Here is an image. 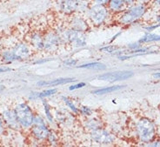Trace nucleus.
I'll return each mask as SVG.
<instances>
[{
	"label": "nucleus",
	"mask_w": 160,
	"mask_h": 147,
	"mask_svg": "<svg viewBox=\"0 0 160 147\" xmlns=\"http://www.w3.org/2000/svg\"><path fill=\"white\" fill-rule=\"evenodd\" d=\"M146 12L145 4H134L130 5V7L125 9L124 12H121L118 22L122 24H130L136 22L137 20L141 18Z\"/></svg>",
	"instance_id": "f257e3e1"
},
{
	"label": "nucleus",
	"mask_w": 160,
	"mask_h": 147,
	"mask_svg": "<svg viewBox=\"0 0 160 147\" xmlns=\"http://www.w3.org/2000/svg\"><path fill=\"white\" fill-rule=\"evenodd\" d=\"M88 18L94 25H101L108 18L110 11L106 5L93 4L88 9Z\"/></svg>",
	"instance_id": "f03ea898"
},
{
	"label": "nucleus",
	"mask_w": 160,
	"mask_h": 147,
	"mask_svg": "<svg viewBox=\"0 0 160 147\" xmlns=\"http://www.w3.org/2000/svg\"><path fill=\"white\" fill-rule=\"evenodd\" d=\"M137 134L140 140L144 143L152 142L156 134L155 126L151 120L142 119L137 124Z\"/></svg>",
	"instance_id": "7ed1b4c3"
},
{
	"label": "nucleus",
	"mask_w": 160,
	"mask_h": 147,
	"mask_svg": "<svg viewBox=\"0 0 160 147\" xmlns=\"http://www.w3.org/2000/svg\"><path fill=\"white\" fill-rule=\"evenodd\" d=\"M15 114H16L18 121L21 126L24 128H28L33 124L34 116L32 113L31 108L26 104H19L15 108Z\"/></svg>",
	"instance_id": "20e7f679"
},
{
	"label": "nucleus",
	"mask_w": 160,
	"mask_h": 147,
	"mask_svg": "<svg viewBox=\"0 0 160 147\" xmlns=\"http://www.w3.org/2000/svg\"><path fill=\"white\" fill-rule=\"evenodd\" d=\"M132 76H133V73L132 72H114L98 76L97 79L99 80H104V81L114 82V81L127 79L132 78Z\"/></svg>",
	"instance_id": "39448f33"
},
{
	"label": "nucleus",
	"mask_w": 160,
	"mask_h": 147,
	"mask_svg": "<svg viewBox=\"0 0 160 147\" xmlns=\"http://www.w3.org/2000/svg\"><path fill=\"white\" fill-rule=\"evenodd\" d=\"M33 123L35 124V126L32 128V131L33 136L38 140H43V139H46L49 136V131L43 122V120L39 118V121H38V118L34 117Z\"/></svg>",
	"instance_id": "423d86ee"
},
{
	"label": "nucleus",
	"mask_w": 160,
	"mask_h": 147,
	"mask_svg": "<svg viewBox=\"0 0 160 147\" xmlns=\"http://www.w3.org/2000/svg\"><path fill=\"white\" fill-rule=\"evenodd\" d=\"M58 6L60 12L67 15H71L78 12L79 8V0H58Z\"/></svg>",
	"instance_id": "0eeeda50"
},
{
	"label": "nucleus",
	"mask_w": 160,
	"mask_h": 147,
	"mask_svg": "<svg viewBox=\"0 0 160 147\" xmlns=\"http://www.w3.org/2000/svg\"><path fill=\"white\" fill-rule=\"evenodd\" d=\"M65 36L68 38L69 41L73 44L74 46H84L86 44L85 41V36H84V32H80V31H77L74 29H71L67 32H65Z\"/></svg>",
	"instance_id": "6e6552de"
},
{
	"label": "nucleus",
	"mask_w": 160,
	"mask_h": 147,
	"mask_svg": "<svg viewBox=\"0 0 160 147\" xmlns=\"http://www.w3.org/2000/svg\"><path fill=\"white\" fill-rule=\"evenodd\" d=\"M93 139L100 144H110L113 141L112 137L108 133V131L102 130V129H97L94 130L92 133Z\"/></svg>",
	"instance_id": "1a4fd4ad"
},
{
	"label": "nucleus",
	"mask_w": 160,
	"mask_h": 147,
	"mask_svg": "<svg viewBox=\"0 0 160 147\" xmlns=\"http://www.w3.org/2000/svg\"><path fill=\"white\" fill-rule=\"evenodd\" d=\"M70 24L72 26V29H74V30H77V31L84 32L86 30H88V23L82 17H72L71 22H70Z\"/></svg>",
	"instance_id": "9d476101"
},
{
	"label": "nucleus",
	"mask_w": 160,
	"mask_h": 147,
	"mask_svg": "<svg viewBox=\"0 0 160 147\" xmlns=\"http://www.w3.org/2000/svg\"><path fill=\"white\" fill-rule=\"evenodd\" d=\"M107 8L112 13H121L125 10L126 4L124 0H109Z\"/></svg>",
	"instance_id": "9b49d317"
},
{
	"label": "nucleus",
	"mask_w": 160,
	"mask_h": 147,
	"mask_svg": "<svg viewBox=\"0 0 160 147\" xmlns=\"http://www.w3.org/2000/svg\"><path fill=\"white\" fill-rule=\"evenodd\" d=\"M17 59H25L30 56V50L29 48L24 44H17L16 47L12 51Z\"/></svg>",
	"instance_id": "f8f14e48"
},
{
	"label": "nucleus",
	"mask_w": 160,
	"mask_h": 147,
	"mask_svg": "<svg viewBox=\"0 0 160 147\" xmlns=\"http://www.w3.org/2000/svg\"><path fill=\"white\" fill-rule=\"evenodd\" d=\"M3 118H4V120L12 128H17L18 127L19 125V123L18 121V119H17L16 114H15V111H11V110H6L3 112Z\"/></svg>",
	"instance_id": "ddd939ff"
},
{
	"label": "nucleus",
	"mask_w": 160,
	"mask_h": 147,
	"mask_svg": "<svg viewBox=\"0 0 160 147\" xmlns=\"http://www.w3.org/2000/svg\"><path fill=\"white\" fill-rule=\"evenodd\" d=\"M74 79H58L52 80L49 82H45V81H41L37 84L38 85L40 86H44V85H52V86H56V85H59V84H68L71 82H73Z\"/></svg>",
	"instance_id": "4468645a"
},
{
	"label": "nucleus",
	"mask_w": 160,
	"mask_h": 147,
	"mask_svg": "<svg viewBox=\"0 0 160 147\" xmlns=\"http://www.w3.org/2000/svg\"><path fill=\"white\" fill-rule=\"evenodd\" d=\"M31 43L34 47L42 49L44 47V40L38 33H33L31 38Z\"/></svg>",
	"instance_id": "2eb2a0df"
},
{
	"label": "nucleus",
	"mask_w": 160,
	"mask_h": 147,
	"mask_svg": "<svg viewBox=\"0 0 160 147\" xmlns=\"http://www.w3.org/2000/svg\"><path fill=\"white\" fill-rule=\"evenodd\" d=\"M123 87L124 86H122V85L109 86V87H104L102 88V89H98V90H95V91L92 92V93L93 94H97V95H104V94H107V93H111V92L118 91V90L122 89Z\"/></svg>",
	"instance_id": "dca6fc26"
},
{
	"label": "nucleus",
	"mask_w": 160,
	"mask_h": 147,
	"mask_svg": "<svg viewBox=\"0 0 160 147\" xmlns=\"http://www.w3.org/2000/svg\"><path fill=\"white\" fill-rule=\"evenodd\" d=\"M156 41H160V35L152 34V33L145 34L142 38V39L139 40L140 43H149V42H156Z\"/></svg>",
	"instance_id": "f3484780"
},
{
	"label": "nucleus",
	"mask_w": 160,
	"mask_h": 147,
	"mask_svg": "<svg viewBox=\"0 0 160 147\" xmlns=\"http://www.w3.org/2000/svg\"><path fill=\"white\" fill-rule=\"evenodd\" d=\"M80 68H86V69H92V70H104L105 65L101 63H89V64H83L79 66Z\"/></svg>",
	"instance_id": "a211bd4d"
},
{
	"label": "nucleus",
	"mask_w": 160,
	"mask_h": 147,
	"mask_svg": "<svg viewBox=\"0 0 160 147\" xmlns=\"http://www.w3.org/2000/svg\"><path fill=\"white\" fill-rule=\"evenodd\" d=\"M3 59L4 61H6V62H13V61H15L17 60L16 57L14 55V53L13 52H5L3 53Z\"/></svg>",
	"instance_id": "6ab92c4d"
},
{
	"label": "nucleus",
	"mask_w": 160,
	"mask_h": 147,
	"mask_svg": "<svg viewBox=\"0 0 160 147\" xmlns=\"http://www.w3.org/2000/svg\"><path fill=\"white\" fill-rule=\"evenodd\" d=\"M58 92L57 89H50V90H46L44 92H39V93H37L38 98H45V97H49V96H52L53 94H55Z\"/></svg>",
	"instance_id": "aec40b11"
},
{
	"label": "nucleus",
	"mask_w": 160,
	"mask_h": 147,
	"mask_svg": "<svg viewBox=\"0 0 160 147\" xmlns=\"http://www.w3.org/2000/svg\"><path fill=\"white\" fill-rule=\"evenodd\" d=\"M63 99L64 100V103L66 104V105L67 106H69V108H71V110H72L73 112H75V113H77L78 111V110L77 109V107L73 104V103H72L71 100L69 99H67V98H63Z\"/></svg>",
	"instance_id": "412c9836"
},
{
	"label": "nucleus",
	"mask_w": 160,
	"mask_h": 147,
	"mask_svg": "<svg viewBox=\"0 0 160 147\" xmlns=\"http://www.w3.org/2000/svg\"><path fill=\"white\" fill-rule=\"evenodd\" d=\"M44 111H45V115L47 117V119H49L50 122H52V113H51V111H50V108H49L48 104L47 103H45L44 102Z\"/></svg>",
	"instance_id": "4be33fe9"
},
{
	"label": "nucleus",
	"mask_w": 160,
	"mask_h": 147,
	"mask_svg": "<svg viewBox=\"0 0 160 147\" xmlns=\"http://www.w3.org/2000/svg\"><path fill=\"white\" fill-rule=\"evenodd\" d=\"M85 86V83H79V84H74V85H72V86H71V87L69 88L71 91H72V90H77V89H79V88H83Z\"/></svg>",
	"instance_id": "5701e85b"
},
{
	"label": "nucleus",
	"mask_w": 160,
	"mask_h": 147,
	"mask_svg": "<svg viewBox=\"0 0 160 147\" xmlns=\"http://www.w3.org/2000/svg\"><path fill=\"white\" fill-rule=\"evenodd\" d=\"M81 112L84 114V115H91L92 114V110L88 107H82L81 108Z\"/></svg>",
	"instance_id": "b1692460"
},
{
	"label": "nucleus",
	"mask_w": 160,
	"mask_h": 147,
	"mask_svg": "<svg viewBox=\"0 0 160 147\" xmlns=\"http://www.w3.org/2000/svg\"><path fill=\"white\" fill-rule=\"evenodd\" d=\"M92 2L93 3V4H104V5H107L109 0H92Z\"/></svg>",
	"instance_id": "393cba45"
},
{
	"label": "nucleus",
	"mask_w": 160,
	"mask_h": 147,
	"mask_svg": "<svg viewBox=\"0 0 160 147\" xmlns=\"http://www.w3.org/2000/svg\"><path fill=\"white\" fill-rule=\"evenodd\" d=\"M160 24H155V25H150V26H147V27H144V29L147 31V32H153L155 29H157L158 27H159Z\"/></svg>",
	"instance_id": "a878e982"
},
{
	"label": "nucleus",
	"mask_w": 160,
	"mask_h": 147,
	"mask_svg": "<svg viewBox=\"0 0 160 147\" xmlns=\"http://www.w3.org/2000/svg\"><path fill=\"white\" fill-rule=\"evenodd\" d=\"M124 3L126 4V5H132L134 4L137 2V0H124Z\"/></svg>",
	"instance_id": "bb28decb"
},
{
	"label": "nucleus",
	"mask_w": 160,
	"mask_h": 147,
	"mask_svg": "<svg viewBox=\"0 0 160 147\" xmlns=\"http://www.w3.org/2000/svg\"><path fill=\"white\" fill-rule=\"evenodd\" d=\"M9 71H11V69H10V68L0 67V72H9Z\"/></svg>",
	"instance_id": "cd10ccee"
},
{
	"label": "nucleus",
	"mask_w": 160,
	"mask_h": 147,
	"mask_svg": "<svg viewBox=\"0 0 160 147\" xmlns=\"http://www.w3.org/2000/svg\"><path fill=\"white\" fill-rule=\"evenodd\" d=\"M149 0H137L138 3H140V4H146L148 2Z\"/></svg>",
	"instance_id": "c85d7f7f"
},
{
	"label": "nucleus",
	"mask_w": 160,
	"mask_h": 147,
	"mask_svg": "<svg viewBox=\"0 0 160 147\" xmlns=\"http://www.w3.org/2000/svg\"><path fill=\"white\" fill-rule=\"evenodd\" d=\"M154 78H157V79H160V72H158V73H155L154 75H153Z\"/></svg>",
	"instance_id": "c756f323"
},
{
	"label": "nucleus",
	"mask_w": 160,
	"mask_h": 147,
	"mask_svg": "<svg viewBox=\"0 0 160 147\" xmlns=\"http://www.w3.org/2000/svg\"><path fill=\"white\" fill-rule=\"evenodd\" d=\"M154 4L156 5H159L160 6V0H154Z\"/></svg>",
	"instance_id": "7c9ffc66"
},
{
	"label": "nucleus",
	"mask_w": 160,
	"mask_h": 147,
	"mask_svg": "<svg viewBox=\"0 0 160 147\" xmlns=\"http://www.w3.org/2000/svg\"><path fill=\"white\" fill-rule=\"evenodd\" d=\"M4 90V85H2V84H0V93H1V92H3Z\"/></svg>",
	"instance_id": "2f4dec72"
},
{
	"label": "nucleus",
	"mask_w": 160,
	"mask_h": 147,
	"mask_svg": "<svg viewBox=\"0 0 160 147\" xmlns=\"http://www.w3.org/2000/svg\"><path fill=\"white\" fill-rule=\"evenodd\" d=\"M157 20H158V22H159V23H160V14L158 15V19H157Z\"/></svg>",
	"instance_id": "473e14b6"
},
{
	"label": "nucleus",
	"mask_w": 160,
	"mask_h": 147,
	"mask_svg": "<svg viewBox=\"0 0 160 147\" xmlns=\"http://www.w3.org/2000/svg\"><path fill=\"white\" fill-rule=\"evenodd\" d=\"M2 124H3V122H2V120H1V119H0V127L2 126Z\"/></svg>",
	"instance_id": "72a5a7b5"
}]
</instances>
